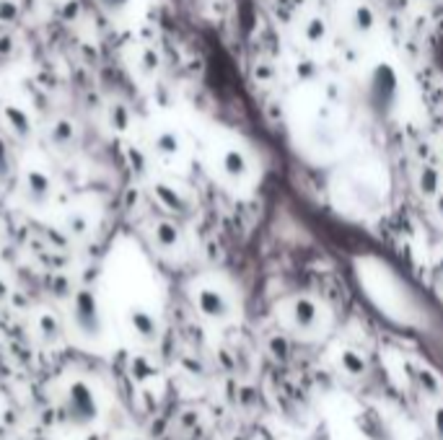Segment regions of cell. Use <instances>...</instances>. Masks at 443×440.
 I'll use <instances>...</instances> for the list:
<instances>
[{"label":"cell","instance_id":"6da1fadb","mask_svg":"<svg viewBox=\"0 0 443 440\" xmlns=\"http://www.w3.org/2000/svg\"><path fill=\"white\" fill-rule=\"evenodd\" d=\"M65 415L73 425H88L94 422L96 415H99V406H96L94 391L88 389L86 383H73L65 397Z\"/></svg>","mask_w":443,"mask_h":440},{"label":"cell","instance_id":"7a4b0ae2","mask_svg":"<svg viewBox=\"0 0 443 440\" xmlns=\"http://www.w3.org/2000/svg\"><path fill=\"white\" fill-rule=\"evenodd\" d=\"M394 99H397V76L392 68H376V73L368 81V102L379 111L392 109Z\"/></svg>","mask_w":443,"mask_h":440},{"label":"cell","instance_id":"3957f363","mask_svg":"<svg viewBox=\"0 0 443 440\" xmlns=\"http://www.w3.org/2000/svg\"><path fill=\"white\" fill-rule=\"evenodd\" d=\"M221 171L223 177L229 179L231 184H249L252 177H254V166H252V158L247 153L236 148V145H229L221 156Z\"/></svg>","mask_w":443,"mask_h":440},{"label":"cell","instance_id":"277c9868","mask_svg":"<svg viewBox=\"0 0 443 440\" xmlns=\"http://www.w3.org/2000/svg\"><path fill=\"white\" fill-rule=\"evenodd\" d=\"M342 21H345V24H342V29H345L350 36H355V39H366V36L376 29L374 11L368 8L366 3H355V6H353L348 13H345V18H342Z\"/></svg>","mask_w":443,"mask_h":440},{"label":"cell","instance_id":"5b68a950","mask_svg":"<svg viewBox=\"0 0 443 440\" xmlns=\"http://www.w3.org/2000/svg\"><path fill=\"white\" fill-rule=\"evenodd\" d=\"M290 322H293V326L296 329H314L316 324H319V319H322V311H319V303L316 301H311V298H296V301H290Z\"/></svg>","mask_w":443,"mask_h":440},{"label":"cell","instance_id":"8992f818","mask_svg":"<svg viewBox=\"0 0 443 440\" xmlns=\"http://www.w3.org/2000/svg\"><path fill=\"white\" fill-rule=\"evenodd\" d=\"M197 305H200V311H203L205 316H210V319H226V316L231 313V303L226 301V296L213 288L200 290Z\"/></svg>","mask_w":443,"mask_h":440},{"label":"cell","instance_id":"52a82bcc","mask_svg":"<svg viewBox=\"0 0 443 440\" xmlns=\"http://www.w3.org/2000/svg\"><path fill=\"white\" fill-rule=\"evenodd\" d=\"M301 29H304V39H306V44H324L327 42V36H329V26H327V21L319 16H308Z\"/></svg>","mask_w":443,"mask_h":440},{"label":"cell","instance_id":"ba28073f","mask_svg":"<svg viewBox=\"0 0 443 440\" xmlns=\"http://www.w3.org/2000/svg\"><path fill=\"white\" fill-rule=\"evenodd\" d=\"M342 363L348 365V371H353V373L363 371V360H360L355 352H342Z\"/></svg>","mask_w":443,"mask_h":440},{"label":"cell","instance_id":"9c48e42d","mask_svg":"<svg viewBox=\"0 0 443 440\" xmlns=\"http://www.w3.org/2000/svg\"><path fill=\"white\" fill-rule=\"evenodd\" d=\"M438 425H441L438 430H441V435H443V412H441V415H438Z\"/></svg>","mask_w":443,"mask_h":440},{"label":"cell","instance_id":"30bf717a","mask_svg":"<svg viewBox=\"0 0 443 440\" xmlns=\"http://www.w3.org/2000/svg\"><path fill=\"white\" fill-rule=\"evenodd\" d=\"M441 68H443V44H441Z\"/></svg>","mask_w":443,"mask_h":440}]
</instances>
